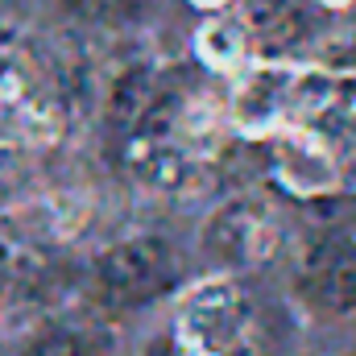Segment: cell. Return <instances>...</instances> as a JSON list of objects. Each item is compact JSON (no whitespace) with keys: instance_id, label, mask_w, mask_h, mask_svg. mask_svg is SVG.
Returning <instances> with one entry per match:
<instances>
[{"instance_id":"cell-3","label":"cell","mask_w":356,"mask_h":356,"mask_svg":"<svg viewBox=\"0 0 356 356\" xmlns=\"http://www.w3.org/2000/svg\"><path fill=\"white\" fill-rule=\"evenodd\" d=\"M166 273H170V253H166V245H158L149 236L112 245L95 261L99 294L112 298V302H141V298H149L166 282Z\"/></svg>"},{"instance_id":"cell-5","label":"cell","mask_w":356,"mask_h":356,"mask_svg":"<svg viewBox=\"0 0 356 356\" xmlns=\"http://www.w3.org/2000/svg\"><path fill=\"white\" fill-rule=\"evenodd\" d=\"M307 282L319 294V302H327L336 311L356 307V245L323 241L307 261Z\"/></svg>"},{"instance_id":"cell-2","label":"cell","mask_w":356,"mask_h":356,"mask_svg":"<svg viewBox=\"0 0 356 356\" xmlns=\"http://www.w3.org/2000/svg\"><path fill=\"white\" fill-rule=\"evenodd\" d=\"M249 332V302L236 282H203L178 307V344L186 356H232Z\"/></svg>"},{"instance_id":"cell-6","label":"cell","mask_w":356,"mask_h":356,"mask_svg":"<svg viewBox=\"0 0 356 356\" xmlns=\"http://www.w3.org/2000/svg\"><path fill=\"white\" fill-rule=\"evenodd\" d=\"M199 58L216 71H236L245 58V29L236 21H207L195 38Z\"/></svg>"},{"instance_id":"cell-1","label":"cell","mask_w":356,"mask_h":356,"mask_svg":"<svg viewBox=\"0 0 356 356\" xmlns=\"http://www.w3.org/2000/svg\"><path fill=\"white\" fill-rule=\"evenodd\" d=\"M336 88L327 75L294 71V67H253L232 95V120L245 133H273L298 124L327 91Z\"/></svg>"},{"instance_id":"cell-7","label":"cell","mask_w":356,"mask_h":356,"mask_svg":"<svg viewBox=\"0 0 356 356\" xmlns=\"http://www.w3.org/2000/svg\"><path fill=\"white\" fill-rule=\"evenodd\" d=\"M124 4H129V0H75V8L88 13V17H116Z\"/></svg>"},{"instance_id":"cell-9","label":"cell","mask_w":356,"mask_h":356,"mask_svg":"<svg viewBox=\"0 0 356 356\" xmlns=\"http://www.w3.org/2000/svg\"><path fill=\"white\" fill-rule=\"evenodd\" d=\"M195 4H203V8H220L224 0H195Z\"/></svg>"},{"instance_id":"cell-4","label":"cell","mask_w":356,"mask_h":356,"mask_svg":"<svg viewBox=\"0 0 356 356\" xmlns=\"http://www.w3.org/2000/svg\"><path fill=\"white\" fill-rule=\"evenodd\" d=\"M207 245H211L216 257L236 261V266H241V261H261L269 253V245H273V224L266 220V211L236 203V207H224V211L211 220Z\"/></svg>"},{"instance_id":"cell-8","label":"cell","mask_w":356,"mask_h":356,"mask_svg":"<svg viewBox=\"0 0 356 356\" xmlns=\"http://www.w3.org/2000/svg\"><path fill=\"white\" fill-rule=\"evenodd\" d=\"M319 4H327V8H348L353 0H319Z\"/></svg>"}]
</instances>
